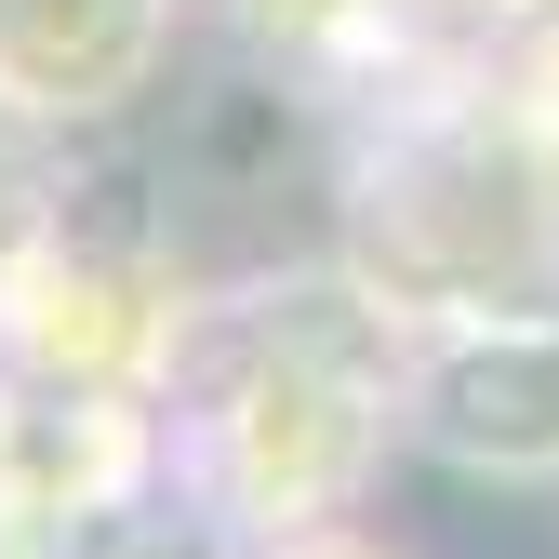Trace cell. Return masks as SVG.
Listing matches in <instances>:
<instances>
[{
    "label": "cell",
    "mask_w": 559,
    "mask_h": 559,
    "mask_svg": "<svg viewBox=\"0 0 559 559\" xmlns=\"http://www.w3.org/2000/svg\"><path fill=\"white\" fill-rule=\"evenodd\" d=\"M174 0H0V107L27 133H107L160 94Z\"/></svg>",
    "instance_id": "7a4b0ae2"
},
{
    "label": "cell",
    "mask_w": 559,
    "mask_h": 559,
    "mask_svg": "<svg viewBox=\"0 0 559 559\" xmlns=\"http://www.w3.org/2000/svg\"><path fill=\"white\" fill-rule=\"evenodd\" d=\"M413 440L466 479H559V320H466L413 373Z\"/></svg>",
    "instance_id": "3957f363"
},
{
    "label": "cell",
    "mask_w": 559,
    "mask_h": 559,
    "mask_svg": "<svg viewBox=\"0 0 559 559\" xmlns=\"http://www.w3.org/2000/svg\"><path fill=\"white\" fill-rule=\"evenodd\" d=\"M14 160H27V120L0 107V200H14Z\"/></svg>",
    "instance_id": "5b68a950"
},
{
    "label": "cell",
    "mask_w": 559,
    "mask_h": 559,
    "mask_svg": "<svg viewBox=\"0 0 559 559\" xmlns=\"http://www.w3.org/2000/svg\"><path fill=\"white\" fill-rule=\"evenodd\" d=\"M360 227H373V280L386 294H427V307L493 294V266H533V200H520V160L493 133L400 147L360 187Z\"/></svg>",
    "instance_id": "6da1fadb"
},
{
    "label": "cell",
    "mask_w": 559,
    "mask_h": 559,
    "mask_svg": "<svg viewBox=\"0 0 559 559\" xmlns=\"http://www.w3.org/2000/svg\"><path fill=\"white\" fill-rule=\"evenodd\" d=\"M280 559H386V546H360V533H307V546H280Z\"/></svg>",
    "instance_id": "277c9868"
}]
</instances>
